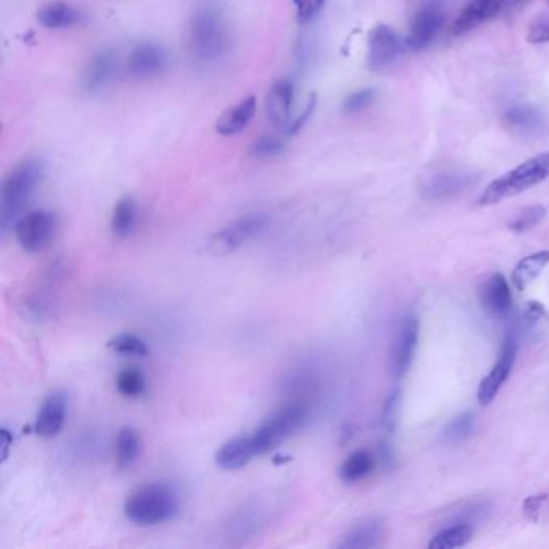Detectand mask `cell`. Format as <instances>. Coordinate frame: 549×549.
Instances as JSON below:
<instances>
[{
    "label": "cell",
    "instance_id": "22",
    "mask_svg": "<svg viewBox=\"0 0 549 549\" xmlns=\"http://www.w3.org/2000/svg\"><path fill=\"white\" fill-rule=\"evenodd\" d=\"M384 535V524L378 519H368L360 524L353 525L345 533L344 540L338 543V548L366 549L378 546Z\"/></svg>",
    "mask_w": 549,
    "mask_h": 549
},
{
    "label": "cell",
    "instance_id": "1",
    "mask_svg": "<svg viewBox=\"0 0 549 549\" xmlns=\"http://www.w3.org/2000/svg\"><path fill=\"white\" fill-rule=\"evenodd\" d=\"M44 178V164L37 158H26L15 164L0 187V229L7 232L25 214Z\"/></svg>",
    "mask_w": 549,
    "mask_h": 549
},
{
    "label": "cell",
    "instance_id": "35",
    "mask_svg": "<svg viewBox=\"0 0 549 549\" xmlns=\"http://www.w3.org/2000/svg\"><path fill=\"white\" fill-rule=\"evenodd\" d=\"M376 100V90L361 89L353 92L348 99L345 100L344 110L346 113H360L362 110L370 107L372 102Z\"/></svg>",
    "mask_w": 549,
    "mask_h": 549
},
{
    "label": "cell",
    "instance_id": "33",
    "mask_svg": "<svg viewBox=\"0 0 549 549\" xmlns=\"http://www.w3.org/2000/svg\"><path fill=\"white\" fill-rule=\"evenodd\" d=\"M474 430V414L464 412L454 420H451L446 430H445V440L451 443L462 442Z\"/></svg>",
    "mask_w": 549,
    "mask_h": 549
},
{
    "label": "cell",
    "instance_id": "28",
    "mask_svg": "<svg viewBox=\"0 0 549 549\" xmlns=\"http://www.w3.org/2000/svg\"><path fill=\"white\" fill-rule=\"evenodd\" d=\"M474 537V528L470 525H453L437 533L428 543L430 549H454L466 546Z\"/></svg>",
    "mask_w": 549,
    "mask_h": 549
},
{
    "label": "cell",
    "instance_id": "16",
    "mask_svg": "<svg viewBox=\"0 0 549 549\" xmlns=\"http://www.w3.org/2000/svg\"><path fill=\"white\" fill-rule=\"evenodd\" d=\"M68 412V395L62 390L52 392L44 400L36 416L34 432L41 438H54L65 426Z\"/></svg>",
    "mask_w": 549,
    "mask_h": 549
},
{
    "label": "cell",
    "instance_id": "10",
    "mask_svg": "<svg viewBox=\"0 0 549 549\" xmlns=\"http://www.w3.org/2000/svg\"><path fill=\"white\" fill-rule=\"evenodd\" d=\"M445 25V12L437 4H428L411 20L410 31L404 39V47L410 52L426 50Z\"/></svg>",
    "mask_w": 549,
    "mask_h": 549
},
{
    "label": "cell",
    "instance_id": "18",
    "mask_svg": "<svg viewBox=\"0 0 549 549\" xmlns=\"http://www.w3.org/2000/svg\"><path fill=\"white\" fill-rule=\"evenodd\" d=\"M419 342V320L416 316H408L403 320L398 340L395 345L394 354V372L396 378H403L408 370L411 362L414 360V354L418 350Z\"/></svg>",
    "mask_w": 549,
    "mask_h": 549
},
{
    "label": "cell",
    "instance_id": "23",
    "mask_svg": "<svg viewBox=\"0 0 549 549\" xmlns=\"http://www.w3.org/2000/svg\"><path fill=\"white\" fill-rule=\"evenodd\" d=\"M470 184V176L462 174V172H445V174H437L434 178L427 180L424 186V195L427 198H446L451 195H456L462 190L468 187Z\"/></svg>",
    "mask_w": 549,
    "mask_h": 549
},
{
    "label": "cell",
    "instance_id": "30",
    "mask_svg": "<svg viewBox=\"0 0 549 549\" xmlns=\"http://www.w3.org/2000/svg\"><path fill=\"white\" fill-rule=\"evenodd\" d=\"M107 346L112 352L124 354V356L147 358L148 354H150L148 345L140 337L128 334V332L126 334H120V336L113 337L112 340H108Z\"/></svg>",
    "mask_w": 549,
    "mask_h": 549
},
{
    "label": "cell",
    "instance_id": "37",
    "mask_svg": "<svg viewBox=\"0 0 549 549\" xmlns=\"http://www.w3.org/2000/svg\"><path fill=\"white\" fill-rule=\"evenodd\" d=\"M398 403H400V395L398 392L390 395L388 400L386 403V408H384V426L387 430H394L395 424H396V418H398Z\"/></svg>",
    "mask_w": 549,
    "mask_h": 549
},
{
    "label": "cell",
    "instance_id": "14",
    "mask_svg": "<svg viewBox=\"0 0 549 549\" xmlns=\"http://www.w3.org/2000/svg\"><path fill=\"white\" fill-rule=\"evenodd\" d=\"M118 57L112 50L94 54L81 73V89L87 94H99L115 81L118 74Z\"/></svg>",
    "mask_w": 549,
    "mask_h": 549
},
{
    "label": "cell",
    "instance_id": "21",
    "mask_svg": "<svg viewBox=\"0 0 549 549\" xmlns=\"http://www.w3.org/2000/svg\"><path fill=\"white\" fill-rule=\"evenodd\" d=\"M480 296H482L485 308L493 312L495 316H504L511 310L512 295H511L508 280L503 274H493L490 279H487Z\"/></svg>",
    "mask_w": 549,
    "mask_h": 549
},
{
    "label": "cell",
    "instance_id": "24",
    "mask_svg": "<svg viewBox=\"0 0 549 549\" xmlns=\"http://www.w3.org/2000/svg\"><path fill=\"white\" fill-rule=\"evenodd\" d=\"M549 264V250H541L537 254L525 256L522 262H517L512 270L511 282L519 292H524L525 288L532 284L533 280L540 276L543 270Z\"/></svg>",
    "mask_w": 549,
    "mask_h": 549
},
{
    "label": "cell",
    "instance_id": "5",
    "mask_svg": "<svg viewBox=\"0 0 549 549\" xmlns=\"http://www.w3.org/2000/svg\"><path fill=\"white\" fill-rule=\"evenodd\" d=\"M310 418V408L304 402H292L266 419L252 435L258 456L276 450L290 437L298 434Z\"/></svg>",
    "mask_w": 549,
    "mask_h": 549
},
{
    "label": "cell",
    "instance_id": "26",
    "mask_svg": "<svg viewBox=\"0 0 549 549\" xmlns=\"http://www.w3.org/2000/svg\"><path fill=\"white\" fill-rule=\"evenodd\" d=\"M140 437L136 428L123 427L116 437V462L121 469L131 468L140 454Z\"/></svg>",
    "mask_w": 549,
    "mask_h": 549
},
{
    "label": "cell",
    "instance_id": "29",
    "mask_svg": "<svg viewBox=\"0 0 549 549\" xmlns=\"http://www.w3.org/2000/svg\"><path fill=\"white\" fill-rule=\"evenodd\" d=\"M116 388L124 398H139L147 390V380L137 368H126L116 378Z\"/></svg>",
    "mask_w": 549,
    "mask_h": 549
},
{
    "label": "cell",
    "instance_id": "9",
    "mask_svg": "<svg viewBox=\"0 0 549 549\" xmlns=\"http://www.w3.org/2000/svg\"><path fill=\"white\" fill-rule=\"evenodd\" d=\"M404 42L390 26L378 25L370 29L368 36V66L372 71H386L400 58Z\"/></svg>",
    "mask_w": 549,
    "mask_h": 549
},
{
    "label": "cell",
    "instance_id": "20",
    "mask_svg": "<svg viewBox=\"0 0 549 549\" xmlns=\"http://www.w3.org/2000/svg\"><path fill=\"white\" fill-rule=\"evenodd\" d=\"M79 20H81L79 12L68 2H62V0L49 2L42 5L37 12V23L44 26L46 29H54V31L73 28L79 23Z\"/></svg>",
    "mask_w": 549,
    "mask_h": 549
},
{
    "label": "cell",
    "instance_id": "6",
    "mask_svg": "<svg viewBox=\"0 0 549 549\" xmlns=\"http://www.w3.org/2000/svg\"><path fill=\"white\" fill-rule=\"evenodd\" d=\"M270 218L262 213H248L228 224L224 229L216 232L210 240V250L214 254H229L238 248L260 237L268 229Z\"/></svg>",
    "mask_w": 549,
    "mask_h": 549
},
{
    "label": "cell",
    "instance_id": "2",
    "mask_svg": "<svg viewBox=\"0 0 549 549\" xmlns=\"http://www.w3.org/2000/svg\"><path fill=\"white\" fill-rule=\"evenodd\" d=\"M229 47V33L221 13L206 7L190 18L187 49L192 62L202 68L221 62Z\"/></svg>",
    "mask_w": 549,
    "mask_h": 549
},
{
    "label": "cell",
    "instance_id": "12",
    "mask_svg": "<svg viewBox=\"0 0 549 549\" xmlns=\"http://www.w3.org/2000/svg\"><path fill=\"white\" fill-rule=\"evenodd\" d=\"M168 65L166 50L155 42H142L131 50L126 60V70L134 79H152Z\"/></svg>",
    "mask_w": 549,
    "mask_h": 549
},
{
    "label": "cell",
    "instance_id": "36",
    "mask_svg": "<svg viewBox=\"0 0 549 549\" xmlns=\"http://www.w3.org/2000/svg\"><path fill=\"white\" fill-rule=\"evenodd\" d=\"M326 0H294L295 5L296 20L304 25L310 23L320 15Z\"/></svg>",
    "mask_w": 549,
    "mask_h": 549
},
{
    "label": "cell",
    "instance_id": "19",
    "mask_svg": "<svg viewBox=\"0 0 549 549\" xmlns=\"http://www.w3.org/2000/svg\"><path fill=\"white\" fill-rule=\"evenodd\" d=\"M254 113H256V99L254 96H250V97L240 100L234 107L228 108L218 118L216 131L224 137L237 136L254 121Z\"/></svg>",
    "mask_w": 549,
    "mask_h": 549
},
{
    "label": "cell",
    "instance_id": "38",
    "mask_svg": "<svg viewBox=\"0 0 549 549\" xmlns=\"http://www.w3.org/2000/svg\"><path fill=\"white\" fill-rule=\"evenodd\" d=\"M314 108H316V96H312V100L306 104V107H304V112H302V115L292 121L290 128L287 129L288 134H295V132H298V129L306 123V120L312 116Z\"/></svg>",
    "mask_w": 549,
    "mask_h": 549
},
{
    "label": "cell",
    "instance_id": "27",
    "mask_svg": "<svg viewBox=\"0 0 549 549\" xmlns=\"http://www.w3.org/2000/svg\"><path fill=\"white\" fill-rule=\"evenodd\" d=\"M374 464L376 462L370 453L364 450L354 451L344 461L340 468V478L345 484H356L370 476L374 470Z\"/></svg>",
    "mask_w": 549,
    "mask_h": 549
},
{
    "label": "cell",
    "instance_id": "41",
    "mask_svg": "<svg viewBox=\"0 0 549 549\" xmlns=\"http://www.w3.org/2000/svg\"><path fill=\"white\" fill-rule=\"evenodd\" d=\"M519 2H520V0H511V4H512V7H514V5H517Z\"/></svg>",
    "mask_w": 549,
    "mask_h": 549
},
{
    "label": "cell",
    "instance_id": "11",
    "mask_svg": "<svg viewBox=\"0 0 549 549\" xmlns=\"http://www.w3.org/2000/svg\"><path fill=\"white\" fill-rule=\"evenodd\" d=\"M504 124L509 131L524 139L540 137L549 132V118L540 107L516 104L504 112Z\"/></svg>",
    "mask_w": 549,
    "mask_h": 549
},
{
    "label": "cell",
    "instance_id": "7",
    "mask_svg": "<svg viewBox=\"0 0 549 549\" xmlns=\"http://www.w3.org/2000/svg\"><path fill=\"white\" fill-rule=\"evenodd\" d=\"M57 216L47 210L25 213L13 226L15 238L28 254H41L52 244L57 232Z\"/></svg>",
    "mask_w": 549,
    "mask_h": 549
},
{
    "label": "cell",
    "instance_id": "25",
    "mask_svg": "<svg viewBox=\"0 0 549 549\" xmlns=\"http://www.w3.org/2000/svg\"><path fill=\"white\" fill-rule=\"evenodd\" d=\"M137 221H139V206L134 198L128 195L121 198L113 208L110 228L115 237L126 238L132 236V232L137 228Z\"/></svg>",
    "mask_w": 549,
    "mask_h": 549
},
{
    "label": "cell",
    "instance_id": "13",
    "mask_svg": "<svg viewBox=\"0 0 549 549\" xmlns=\"http://www.w3.org/2000/svg\"><path fill=\"white\" fill-rule=\"evenodd\" d=\"M512 9L511 0H470L451 26L453 36H464L487 21Z\"/></svg>",
    "mask_w": 549,
    "mask_h": 549
},
{
    "label": "cell",
    "instance_id": "34",
    "mask_svg": "<svg viewBox=\"0 0 549 549\" xmlns=\"http://www.w3.org/2000/svg\"><path fill=\"white\" fill-rule=\"evenodd\" d=\"M284 152H286L284 140L270 137V136H264L262 139L254 140V146L250 148V155L260 158V160L276 158V156L282 155Z\"/></svg>",
    "mask_w": 549,
    "mask_h": 549
},
{
    "label": "cell",
    "instance_id": "32",
    "mask_svg": "<svg viewBox=\"0 0 549 549\" xmlns=\"http://www.w3.org/2000/svg\"><path fill=\"white\" fill-rule=\"evenodd\" d=\"M546 214L548 212L543 205L528 206L524 212L517 214L512 222L509 224V229L514 230L517 234L527 232V230L533 229L535 226H538L546 218Z\"/></svg>",
    "mask_w": 549,
    "mask_h": 549
},
{
    "label": "cell",
    "instance_id": "3",
    "mask_svg": "<svg viewBox=\"0 0 549 549\" xmlns=\"http://www.w3.org/2000/svg\"><path fill=\"white\" fill-rule=\"evenodd\" d=\"M179 514V495L171 485L155 482L132 493L124 503V516L139 527L170 522Z\"/></svg>",
    "mask_w": 549,
    "mask_h": 549
},
{
    "label": "cell",
    "instance_id": "39",
    "mask_svg": "<svg viewBox=\"0 0 549 549\" xmlns=\"http://www.w3.org/2000/svg\"><path fill=\"white\" fill-rule=\"evenodd\" d=\"M545 500H546V495H535V496L527 498L524 503L525 514L530 517L532 520H535L537 516H538V512H540L541 504L545 503Z\"/></svg>",
    "mask_w": 549,
    "mask_h": 549
},
{
    "label": "cell",
    "instance_id": "40",
    "mask_svg": "<svg viewBox=\"0 0 549 549\" xmlns=\"http://www.w3.org/2000/svg\"><path fill=\"white\" fill-rule=\"evenodd\" d=\"M0 437H2V461H5L9 456L10 446L13 445V435L10 434L7 428H2Z\"/></svg>",
    "mask_w": 549,
    "mask_h": 549
},
{
    "label": "cell",
    "instance_id": "15",
    "mask_svg": "<svg viewBox=\"0 0 549 549\" xmlns=\"http://www.w3.org/2000/svg\"><path fill=\"white\" fill-rule=\"evenodd\" d=\"M294 99L295 86L290 79L274 82L266 96V116L270 123L279 129H288L294 121Z\"/></svg>",
    "mask_w": 549,
    "mask_h": 549
},
{
    "label": "cell",
    "instance_id": "4",
    "mask_svg": "<svg viewBox=\"0 0 549 549\" xmlns=\"http://www.w3.org/2000/svg\"><path fill=\"white\" fill-rule=\"evenodd\" d=\"M549 178V150L527 160L511 171L492 180L477 198V205L490 206L503 200L516 197L525 190L532 189Z\"/></svg>",
    "mask_w": 549,
    "mask_h": 549
},
{
    "label": "cell",
    "instance_id": "17",
    "mask_svg": "<svg viewBox=\"0 0 549 549\" xmlns=\"http://www.w3.org/2000/svg\"><path fill=\"white\" fill-rule=\"evenodd\" d=\"M258 456L252 435L250 437H234L226 443H222L220 450L216 451V466L222 470H238L250 464V461Z\"/></svg>",
    "mask_w": 549,
    "mask_h": 549
},
{
    "label": "cell",
    "instance_id": "8",
    "mask_svg": "<svg viewBox=\"0 0 549 549\" xmlns=\"http://www.w3.org/2000/svg\"><path fill=\"white\" fill-rule=\"evenodd\" d=\"M517 350H519V344H517L516 337H506L503 348H501L500 358L495 362L492 370L482 378L478 390H477V398H478L480 406L485 408L492 404L493 400L500 394L501 388L506 384L516 364Z\"/></svg>",
    "mask_w": 549,
    "mask_h": 549
},
{
    "label": "cell",
    "instance_id": "31",
    "mask_svg": "<svg viewBox=\"0 0 549 549\" xmlns=\"http://www.w3.org/2000/svg\"><path fill=\"white\" fill-rule=\"evenodd\" d=\"M525 39L528 44H548L549 42V0H546L545 9L538 12V15L532 18V21L527 26Z\"/></svg>",
    "mask_w": 549,
    "mask_h": 549
}]
</instances>
